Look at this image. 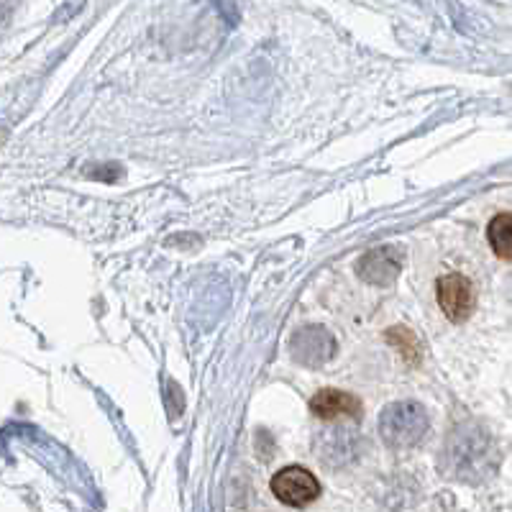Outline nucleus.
<instances>
[{
    "label": "nucleus",
    "instance_id": "nucleus-4",
    "mask_svg": "<svg viewBox=\"0 0 512 512\" xmlns=\"http://www.w3.org/2000/svg\"><path fill=\"white\" fill-rule=\"evenodd\" d=\"M290 354L297 364L320 367V364H326L336 354V341H333V336L323 326L300 328L290 341Z\"/></svg>",
    "mask_w": 512,
    "mask_h": 512
},
{
    "label": "nucleus",
    "instance_id": "nucleus-1",
    "mask_svg": "<svg viewBox=\"0 0 512 512\" xmlns=\"http://www.w3.org/2000/svg\"><path fill=\"white\" fill-rule=\"evenodd\" d=\"M431 428V418L420 402L400 400L392 402L379 415V436L392 448L418 446Z\"/></svg>",
    "mask_w": 512,
    "mask_h": 512
},
{
    "label": "nucleus",
    "instance_id": "nucleus-5",
    "mask_svg": "<svg viewBox=\"0 0 512 512\" xmlns=\"http://www.w3.org/2000/svg\"><path fill=\"white\" fill-rule=\"evenodd\" d=\"M402 269V254L395 246H379V249L367 251L356 264V274L369 285H390Z\"/></svg>",
    "mask_w": 512,
    "mask_h": 512
},
{
    "label": "nucleus",
    "instance_id": "nucleus-2",
    "mask_svg": "<svg viewBox=\"0 0 512 512\" xmlns=\"http://www.w3.org/2000/svg\"><path fill=\"white\" fill-rule=\"evenodd\" d=\"M436 295L438 305L446 313L448 320L454 323H464L472 318L474 308H477V292H474L472 282L466 280L464 274H443L441 280L436 282Z\"/></svg>",
    "mask_w": 512,
    "mask_h": 512
},
{
    "label": "nucleus",
    "instance_id": "nucleus-7",
    "mask_svg": "<svg viewBox=\"0 0 512 512\" xmlns=\"http://www.w3.org/2000/svg\"><path fill=\"white\" fill-rule=\"evenodd\" d=\"M487 241L497 254V259L512 262V213H500V216L489 221Z\"/></svg>",
    "mask_w": 512,
    "mask_h": 512
},
{
    "label": "nucleus",
    "instance_id": "nucleus-6",
    "mask_svg": "<svg viewBox=\"0 0 512 512\" xmlns=\"http://www.w3.org/2000/svg\"><path fill=\"white\" fill-rule=\"evenodd\" d=\"M310 413H313L315 418L326 420V423H331V420H338V418L359 420L361 402L356 395H349V392L344 390H333V387H328V390H320L318 395H313V400H310Z\"/></svg>",
    "mask_w": 512,
    "mask_h": 512
},
{
    "label": "nucleus",
    "instance_id": "nucleus-3",
    "mask_svg": "<svg viewBox=\"0 0 512 512\" xmlns=\"http://www.w3.org/2000/svg\"><path fill=\"white\" fill-rule=\"evenodd\" d=\"M272 492L290 507H305L320 495V482L303 466H285L272 477Z\"/></svg>",
    "mask_w": 512,
    "mask_h": 512
}]
</instances>
